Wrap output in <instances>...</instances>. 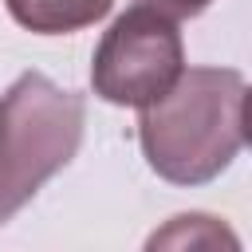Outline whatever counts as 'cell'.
Masks as SVG:
<instances>
[{"instance_id":"obj_1","label":"cell","mask_w":252,"mask_h":252,"mask_svg":"<svg viewBox=\"0 0 252 252\" xmlns=\"http://www.w3.org/2000/svg\"><path fill=\"white\" fill-rule=\"evenodd\" d=\"M248 138V83L232 67H189L142 106L138 142L150 169L173 185L220 177Z\"/></svg>"},{"instance_id":"obj_2","label":"cell","mask_w":252,"mask_h":252,"mask_svg":"<svg viewBox=\"0 0 252 252\" xmlns=\"http://www.w3.org/2000/svg\"><path fill=\"white\" fill-rule=\"evenodd\" d=\"M83 94L24 71L0 98V224L12 220L83 142Z\"/></svg>"},{"instance_id":"obj_3","label":"cell","mask_w":252,"mask_h":252,"mask_svg":"<svg viewBox=\"0 0 252 252\" xmlns=\"http://www.w3.org/2000/svg\"><path fill=\"white\" fill-rule=\"evenodd\" d=\"M185 71V43L177 16L154 0L130 4L98 39L91 87L114 106H150Z\"/></svg>"},{"instance_id":"obj_4","label":"cell","mask_w":252,"mask_h":252,"mask_svg":"<svg viewBox=\"0 0 252 252\" xmlns=\"http://www.w3.org/2000/svg\"><path fill=\"white\" fill-rule=\"evenodd\" d=\"M12 20L39 35H67L102 20L114 0H4Z\"/></svg>"},{"instance_id":"obj_5","label":"cell","mask_w":252,"mask_h":252,"mask_svg":"<svg viewBox=\"0 0 252 252\" xmlns=\"http://www.w3.org/2000/svg\"><path fill=\"white\" fill-rule=\"evenodd\" d=\"M236 244V236L228 232V228H220L213 217H205V213H189V217H173V224L165 228V232H154L150 236V248H158V244Z\"/></svg>"},{"instance_id":"obj_6","label":"cell","mask_w":252,"mask_h":252,"mask_svg":"<svg viewBox=\"0 0 252 252\" xmlns=\"http://www.w3.org/2000/svg\"><path fill=\"white\" fill-rule=\"evenodd\" d=\"M154 4H161V8L173 12V16H197V12H205L213 0H154Z\"/></svg>"}]
</instances>
